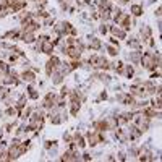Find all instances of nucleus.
<instances>
[{
  "mask_svg": "<svg viewBox=\"0 0 162 162\" xmlns=\"http://www.w3.org/2000/svg\"><path fill=\"white\" fill-rule=\"evenodd\" d=\"M131 13L135 16H139L141 13H143V7L141 5H131Z\"/></svg>",
  "mask_w": 162,
  "mask_h": 162,
  "instance_id": "1",
  "label": "nucleus"
},
{
  "mask_svg": "<svg viewBox=\"0 0 162 162\" xmlns=\"http://www.w3.org/2000/svg\"><path fill=\"white\" fill-rule=\"evenodd\" d=\"M21 76H23V80L28 81V83H33V81H34V75L31 73V71H25V73H23Z\"/></svg>",
  "mask_w": 162,
  "mask_h": 162,
  "instance_id": "2",
  "label": "nucleus"
}]
</instances>
